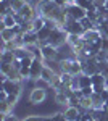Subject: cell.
I'll return each mask as SVG.
<instances>
[{
	"instance_id": "cell-19",
	"label": "cell",
	"mask_w": 108,
	"mask_h": 121,
	"mask_svg": "<svg viewBox=\"0 0 108 121\" xmlns=\"http://www.w3.org/2000/svg\"><path fill=\"white\" fill-rule=\"evenodd\" d=\"M81 108L86 112L94 110V102H92V97H82L81 99Z\"/></svg>"
},
{
	"instance_id": "cell-28",
	"label": "cell",
	"mask_w": 108,
	"mask_h": 121,
	"mask_svg": "<svg viewBox=\"0 0 108 121\" xmlns=\"http://www.w3.org/2000/svg\"><path fill=\"white\" fill-rule=\"evenodd\" d=\"M11 68H13V65H11V63H3V61H2V63H0V74H8L10 73V69H11Z\"/></svg>"
},
{
	"instance_id": "cell-42",
	"label": "cell",
	"mask_w": 108,
	"mask_h": 121,
	"mask_svg": "<svg viewBox=\"0 0 108 121\" xmlns=\"http://www.w3.org/2000/svg\"><path fill=\"white\" fill-rule=\"evenodd\" d=\"M44 121H52V118L50 116H44Z\"/></svg>"
},
{
	"instance_id": "cell-27",
	"label": "cell",
	"mask_w": 108,
	"mask_h": 121,
	"mask_svg": "<svg viewBox=\"0 0 108 121\" xmlns=\"http://www.w3.org/2000/svg\"><path fill=\"white\" fill-rule=\"evenodd\" d=\"M81 24H82V28L86 29V31H89V29H94V28H95V24H94V23H92V21H90L87 16L81 19Z\"/></svg>"
},
{
	"instance_id": "cell-48",
	"label": "cell",
	"mask_w": 108,
	"mask_h": 121,
	"mask_svg": "<svg viewBox=\"0 0 108 121\" xmlns=\"http://www.w3.org/2000/svg\"><path fill=\"white\" fill-rule=\"evenodd\" d=\"M107 89H108V87H107Z\"/></svg>"
},
{
	"instance_id": "cell-44",
	"label": "cell",
	"mask_w": 108,
	"mask_h": 121,
	"mask_svg": "<svg viewBox=\"0 0 108 121\" xmlns=\"http://www.w3.org/2000/svg\"><path fill=\"white\" fill-rule=\"evenodd\" d=\"M68 2H69V3H76V0H68Z\"/></svg>"
},
{
	"instance_id": "cell-23",
	"label": "cell",
	"mask_w": 108,
	"mask_h": 121,
	"mask_svg": "<svg viewBox=\"0 0 108 121\" xmlns=\"http://www.w3.org/2000/svg\"><path fill=\"white\" fill-rule=\"evenodd\" d=\"M34 86L39 87V89H45V91H48V89H50V82H48V81H45L44 78L36 79V81H34Z\"/></svg>"
},
{
	"instance_id": "cell-13",
	"label": "cell",
	"mask_w": 108,
	"mask_h": 121,
	"mask_svg": "<svg viewBox=\"0 0 108 121\" xmlns=\"http://www.w3.org/2000/svg\"><path fill=\"white\" fill-rule=\"evenodd\" d=\"M16 26V19H15V15H5L2 16V24H0V31L5 28H13Z\"/></svg>"
},
{
	"instance_id": "cell-22",
	"label": "cell",
	"mask_w": 108,
	"mask_h": 121,
	"mask_svg": "<svg viewBox=\"0 0 108 121\" xmlns=\"http://www.w3.org/2000/svg\"><path fill=\"white\" fill-rule=\"evenodd\" d=\"M63 84V81H61V76H60V73H55V76L52 78V81H50V89H58L60 86Z\"/></svg>"
},
{
	"instance_id": "cell-3",
	"label": "cell",
	"mask_w": 108,
	"mask_h": 121,
	"mask_svg": "<svg viewBox=\"0 0 108 121\" xmlns=\"http://www.w3.org/2000/svg\"><path fill=\"white\" fill-rule=\"evenodd\" d=\"M2 89L8 94H15V95H19L21 94V84L18 81H13L7 78L5 74H2Z\"/></svg>"
},
{
	"instance_id": "cell-39",
	"label": "cell",
	"mask_w": 108,
	"mask_h": 121,
	"mask_svg": "<svg viewBox=\"0 0 108 121\" xmlns=\"http://www.w3.org/2000/svg\"><path fill=\"white\" fill-rule=\"evenodd\" d=\"M107 2L108 0H94V5L97 8H102V7H107Z\"/></svg>"
},
{
	"instance_id": "cell-46",
	"label": "cell",
	"mask_w": 108,
	"mask_h": 121,
	"mask_svg": "<svg viewBox=\"0 0 108 121\" xmlns=\"http://www.w3.org/2000/svg\"><path fill=\"white\" fill-rule=\"evenodd\" d=\"M107 23H108V18H107Z\"/></svg>"
},
{
	"instance_id": "cell-20",
	"label": "cell",
	"mask_w": 108,
	"mask_h": 121,
	"mask_svg": "<svg viewBox=\"0 0 108 121\" xmlns=\"http://www.w3.org/2000/svg\"><path fill=\"white\" fill-rule=\"evenodd\" d=\"M92 102H94V108H103L105 107V102H103L102 95L97 94V92L92 94Z\"/></svg>"
},
{
	"instance_id": "cell-6",
	"label": "cell",
	"mask_w": 108,
	"mask_h": 121,
	"mask_svg": "<svg viewBox=\"0 0 108 121\" xmlns=\"http://www.w3.org/2000/svg\"><path fill=\"white\" fill-rule=\"evenodd\" d=\"M45 99H47V91L45 89L34 87L29 94V103L31 105H40L42 102H45Z\"/></svg>"
},
{
	"instance_id": "cell-30",
	"label": "cell",
	"mask_w": 108,
	"mask_h": 121,
	"mask_svg": "<svg viewBox=\"0 0 108 121\" xmlns=\"http://www.w3.org/2000/svg\"><path fill=\"white\" fill-rule=\"evenodd\" d=\"M11 108H13V107H11L10 103H7V102H0V113H5V115H8Z\"/></svg>"
},
{
	"instance_id": "cell-10",
	"label": "cell",
	"mask_w": 108,
	"mask_h": 121,
	"mask_svg": "<svg viewBox=\"0 0 108 121\" xmlns=\"http://www.w3.org/2000/svg\"><path fill=\"white\" fill-rule=\"evenodd\" d=\"M63 113H65V118L68 121H78L81 118V107H66L63 108Z\"/></svg>"
},
{
	"instance_id": "cell-37",
	"label": "cell",
	"mask_w": 108,
	"mask_h": 121,
	"mask_svg": "<svg viewBox=\"0 0 108 121\" xmlns=\"http://www.w3.org/2000/svg\"><path fill=\"white\" fill-rule=\"evenodd\" d=\"M82 94H84V97H92V94H94V87L89 86V87H82L81 89Z\"/></svg>"
},
{
	"instance_id": "cell-35",
	"label": "cell",
	"mask_w": 108,
	"mask_h": 121,
	"mask_svg": "<svg viewBox=\"0 0 108 121\" xmlns=\"http://www.w3.org/2000/svg\"><path fill=\"white\" fill-rule=\"evenodd\" d=\"M50 118H52V121H68L66 118H65V113L63 112L55 113V115H52V116H50Z\"/></svg>"
},
{
	"instance_id": "cell-29",
	"label": "cell",
	"mask_w": 108,
	"mask_h": 121,
	"mask_svg": "<svg viewBox=\"0 0 108 121\" xmlns=\"http://www.w3.org/2000/svg\"><path fill=\"white\" fill-rule=\"evenodd\" d=\"M76 5L82 7L84 10H89L90 7L94 5V2H92V0H76Z\"/></svg>"
},
{
	"instance_id": "cell-12",
	"label": "cell",
	"mask_w": 108,
	"mask_h": 121,
	"mask_svg": "<svg viewBox=\"0 0 108 121\" xmlns=\"http://www.w3.org/2000/svg\"><path fill=\"white\" fill-rule=\"evenodd\" d=\"M55 103L66 108V107H69V97L65 92H55Z\"/></svg>"
},
{
	"instance_id": "cell-47",
	"label": "cell",
	"mask_w": 108,
	"mask_h": 121,
	"mask_svg": "<svg viewBox=\"0 0 108 121\" xmlns=\"http://www.w3.org/2000/svg\"><path fill=\"white\" fill-rule=\"evenodd\" d=\"M78 121H79V120H78Z\"/></svg>"
},
{
	"instance_id": "cell-5",
	"label": "cell",
	"mask_w": 108,
	"mask_h": 121,
	"mask_svg": "<svg viewBox=\"0 0 108 121\" xmlns=\"http://www.w3.org/2000/svg\"><path fill=\"white\" fill-rule=\"evenodd\" d=\"M65 31L68 32V34H78V36H82L84 32H86V29L82 28L81 21H78V19H73L69 18L68 19V23L65 24Z\"/></svg>"
},
{
	"instance_id": "cell-34",
	"label": "cell",
	"mask_w": 108,
	"mask_h": 121,
	"mask_svg": "<svg viewBox=\"0 0 108 121\" xmlns=\"http://www.w3.org/2000/svg\"><path fill=\"white\" fill-rule=\"evenodd\" d=\"M69 105H71V107H81V99L73 94L71 97H69Z\"/></svg>"
},
{
	"instance_id": "cell-45",
	"label": "cell",
	"mask_w": 108,
	"mask_h": 121,
	"mask_svg": "<svg viewBox=\"0 0 108 121\" xmlns=\"http://www.w3.org/2000/svg\"><path fill=\"white\" fill-rule=\"evenodd\" d=\"M7 2H10V3H11V2H13V0H7Z\"/></svg>"
},
{
	"instance_id": "cell-18",
	"label": "cell",
	"mask_w": 108,
	"mask_h": 121,
	"mask_svg": "<svg viewBox=\"0 0 108 121\" xmlns=\"http://www.w3.org/2000/svg\"><path fill=\"white\" fill-rule=\"evenodd\" d=\"M78 78H79V89L92 86V78H90L89 74H84V73H82V74H79Z\"/></svg>"
},
{
	"instance_id": "cell-9",
	"label": "cell",
	"mask_w": 108,
	"mask_h": 121,
	"mask_svg": "<svg viewBox=\"0 0 108 121\" xmlns=\"http://www.w3.org/2000/svg\"><path fill=\"white\" fill-rule=\"evenodd\" d=\"M40 52H42V56L44 60H56L58 58V48L50 44H45V45L40 47Z\"/></svg>"
},
{
	"instance_id": "cell-7",
	"label": "cell",
	"mask_w": 108,
	"mask_h": 121,
	"mask_svg": "<svg viewBox=\"0 0 108 121\" xmlns=\"http://www.w3.org/2000/svg\"><path fill=\"white\" fill-rule=\"evenodd\" d=\"M82 63V73L84 74H95V73H99V61L95 60V58H87V60H81Z\"/></svg>"
},
{
	"instance_id": "cell-1",
	"label": "cell",
	"mask_w": 108,
	"mask_h": 121,
	"mask_svg": "<svg viewBox=\"0 0 108 121\" xmlns=\"http://www.w3.org/2000/svg\"><path fill=\"white\" fill-rule=\"evenodd\" d=\"M36 10L39 13V16H42L45 19H55V16L61 11V8L55 3L53 0H40L37 3Z\"/></svg>"
},
{
	"instance_id": "cell-15",
	"label": "cell",
	"mask_w": 108,
	"mask_h": 121,
	"mask_svg": "<svg viewBox=\"0 0 108 121\" xmlns=\"http://www.w3.org/2000/svg\"><path fill=\"white\" fill-rule=\"evenodd\" d=\"M71 65H73V58H61V60H58L60 73H69Z\"/></svg>"
},
{
	"instance_id": "cell-31",
	"label": "cell",
	"mask_w": 108,
	"mask_h": 121,
	"mask_svg": "<svg viewBox=\"0 0 108 121\" xmlns=\"http://www.w3.org/2000/svg\"><path fill=\"white\" fill-rule=\"evenodd\" d=\"M100 50L108 53V37H105V36H102V40H100Z\"/></svg>"
},
{
	"instance_id": "cell-21",
	"label": "cell",
	"mask_w": 108,
	"mask_h": 121,
	"mask_svg": "<svg viewBox=\"0 0 108 121\" xmlns=\"http://www.w3.org/2000/svg\"><path fill=\"white\" fill-rule=\"evenodd\" d=\"M55 76V71H53V68H50V66H44V69H42V76L40 78H44L45 81H52V78Z\"/></svg>"
},
{
	"instance_id": "cell-4",
	"label": "cell",
	"mask_w": 108,
	"mask_h": 121,
	"mask_svg": "<svg viewBox=\"0 0 108 121\" xmlns=\"http://www.w3.org/2000/svg\"><path fill=\"white\" fill-rule=\"evenodd\" d=\"M65 10H66V13H68V16H69V18L78 19V21H81L82 18H86V16H87V10H84L82 7L76 5V3H69Z\"/></svg>"
},
{
	"instance_id": "cell-14",
	"label": "cell",
	"mask_w": 108,
	"mask_h": 121,
	"mask_svg": "<svg viewBox=\"0 0 108 121\" xmlns=\"http://www.w3.org/2000/svg\"><path fill=\"white\" fill-rule=\"evenodd\" d=\"M0 37L3 42H8V40H15L16 37V32H15V29L13 28H5L0 31Z\"/></svg>"
},
{
	"instance_id": "cell-36",
	"label": "cell",
	"mask_w": 108,
	"mask_h": 121,
	"mask_svg": "<svg viewBox=\"0 0 108 121\" xmlns=\"http://www.w3.org/2000/svg\"><path fill=\"white\" fill-rule=\"evenodd\" d=\"M21 121H44V116H40V115H31V116H26L24 120Z\"/></svg>"
},
{
	"instance_id": "cell-41",
	"label": "cell",
	"mask_w": 108,
	"mask_h": 121,
	"mask_svg": "<svg viewBox=\"0 0 108 121\" xmlns=\"http://www.w3.org/2000/svg\"><path fill=\"white\" fill-rule=\"evenodd\" d=\"M102 36H105V37H108V28L105 29V31H103V34H102Z\"/></svg>"
},
{
	"instance_id": "cell-26",
	"label": "cell",
	"mask_w": 108,
	"mask_h": 121,
	"mask_svg": "<svg viewBox=\"0 0 108 121\" xmlns=\"http://www.w3.org/2000/svg\"><path fill=\"white\" fill-rule=\"evenodd\" d=\"M26 3H27V0H13L10 5H11V8L15 10V11H19V10L23 8Z\"/></svg>"
},
{
	"instance_id": "cell-24",
	"label": "cell",
	"mask_w": 108,
	"mask_h": 121,
	"mask_svg": "<svg viewBox=\"0 0 108 121\" xmlns=\"http://www.w3.org/2000/svg\"><path fill=\"white\" fill-rule=\"evenodd\" d=\"M16 42L15 40H8V42H3L2 40V52H7V50H15L16 48Z\"/></svg>"
},
{
	"instance_id": "cell-8",
	"label": "cell",
	"mask_w": 108,
	"mask_h": 121,
	"mask_svg": "<svg viewBox=\"0 0 108 121\" xmlns=\"http://www.w3.org/2000/svg\"><path fill=\"white\" fill-rule=\"evenodd\" d=\"M44 66H45L44 58H34V61H32V65H31V76H29V79H32V81L39 79V78L42 76Z\"/></svg>"
},
{
	"instance_id": "cell-43",
	"label": "cell",
	"mask_w": 108,
	"mask_h": 121,
	"mask_svg": "<svg viewBox=\"0 0 108 121\" xmlns=\"http://www.w3.org/2000/svg\"><path fill=\"white\" fill-rule=\"evenodd\" d=\"M105 108H107V110H108V100H107V102H105Z\"/></svg>"
},
{
	"instance_id": "cell-33",
	"label": "cell",
	"mask_w": 108,
	"mask_h": 121,
	"mask_svg": "<svg viewBox=\"0 0 108 121\" xmlns=\"http://www.w3.org/2000/svg\"><path fill=\"white\" fill-rule=\"evenodd\" d=\"M60 76H61V81H63L65 84H71L73 78H74L71 73H60Z\"/></svg>"
},
{
	"instance_id": "cell-40",
	"label": "cell",
	"mask_w": 108,
	"mask_h": 121,
	"mask_svg": "<svg viewBox=\"0 0 108 121\" xmlns=\"http://www.w3.org/2000/svg\"><path fill=\"white\" fill-rule=\"evenodd\" d=\"M2 121H19L13 113H8V115H5V120H2Z\"/></svg>"
},
{
	"instance_id": "cell-16",
	"label": "cell",
	"mask_w": 108,
	"mask_h": 121,
	"mask_svg": "<svg viewBox=\"0 0 108 121\" xmlns=\"http://www.w3.org/2000/svg\"><path fill=\"white\" fill-rule=\"evenodd\" d=\"M0 60H2L3 63H11V65H13V61L16 60V56H15V52H13V50L2 52V55H0Z\"/></svg>"
},
{
	"instance_id": "cell-17",
	"label": "cell",
	"mask_w": 108,
	"mask_h": 121,
	"mask_svg": "<svg viewBox=\"0 0 108 121\" xmlns=\"http://www.w3.org/2000/svg\"><path fill=\"white\" fill-rule=\"evenodd\" d=\"M7 78H10V79H13V81H18V82H21V81H24V78H23V74H21V71L19 69H16L15 66L10 69V73L7 74Z\"/></svg>"
},
{
	"instance_id": "cell-11",
	"label": "cell",
	"mask_w": 108,
	"mask_h": 121,
	"mask_svg": "<svg viewBox=\"0 0 108 121\" xmlns=\"http://www.w3.org/2000/svg\"><path fill=\"white\" fill-rule=\"evenodd\" d=\"M18 13H21V15L24 16V19H26V21H34V19H36V16L39 15V13H37V10L34 8V7H32L29 2H27V3H26V5H24L21 10H19Z\"/></svg>"
},
{
	"instance_id": "cell-32",
	"label": "cell",
	"mask_w": 108,
	"mask_h": 121,
	"mask_svg": "<svg viewBox=\"0 0 108 121\" xmlns=\"http://www.w3.org/2000/svg\"><path fill=\"white\" fill-rule=\"evenodd\" d=\"M18 97H19V95H15V94H8V97H7V100H5V102L10 103L11 107H15V105H16V102H18Z\"/></svg>"
},
{
	"instance_id": "cell-25",
	"label": "cell",
	"mask_w": 108,
	"mask_h": 121,
	"mask_svg": "<svg viewBox=\"0 0 108 121\" xmlns=\"http://www.w3.org/2000/svg\"><path fill=\"white\" fill-rule=\"evenodd\" d=\"M99 73H102V74L108 79V61H107V60L99 61Z\"/></svg>"
},
{
	"instance_id": "cell-2",
	"label": "cell",
	"mask_w": 108,
	"mask_h": 121,
	"mask_svg": "<svg viewBox=\"0 0 108 121\" xmlns=\"http://www.w3.org/2000/svg\"><path fill=\"white\" fill-rule=\"evenodd\" d=\"M68 36H69V34H68L63 28L53 29L52 34H50V37H48V44L53 45V47H56V48H60L61 45L68 44Z\"/></svg>"
},
{
	"instance_id": "cell-38",
	"label": "cell",
	"mask_w": 108,
	"mask_h": 121,
	"mask_svg": "<svg viewBox=\"0 0 108 121\" xmlns=\"http://www.w3.org/2000/svg\"><path fill=\"white\" fill-rule=\"evenodd\" d=\"M53 2L60 7V8H66V7L69 5V2H68V0H53Z\"/></svg>"
}]
</instances>
